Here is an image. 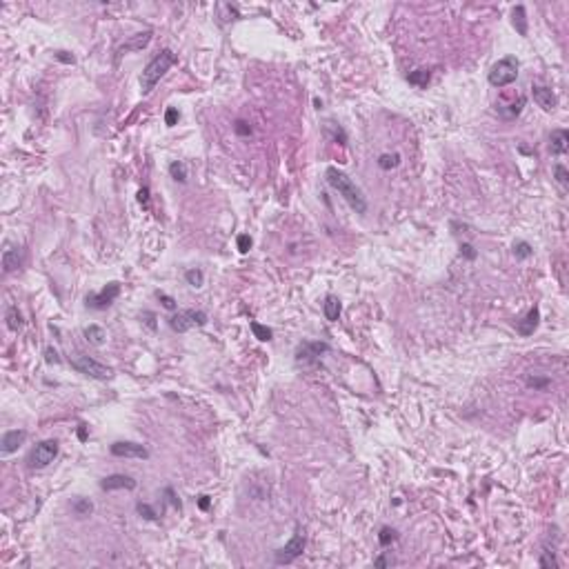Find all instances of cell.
Wrapping results in <instances>:
<instances>
[{"label": "cell", "instance_id": "1", "mask_svg": "<svg viewBox=\"0 0 569 569\" xmlns=\"http://www.w3.org/2000/svg\"><path fill=\"white\" fill-rule=\"evenodd\" d=\"M327 183L345 198V203H347L356 214H365L367 211V200H365V196H362V191L356 187V183L345 172H340V169H336V167H329L327 169Z\"/></svg>", "mask_w": 569, "mask_h": 569}, {"label": "cell", "instance_id": "2", "mask_svg": "<svg viewBox=\"0 0 569 569\" xmlns=\"http://www.w3.org/2000/svg\"><path fill=\"white\" fill-rule=\"evenodd\" d=\"M174 64H176V54L172 49H162L151 58V60L147 62V67L143 69V74H140V91H143V96H147V93L154 91V87L160 83V78L174 67Z\"/></svg>", "mask_w": 569, "mask_h": 569}, {"label": "cell", "instance_id": "3", "mask_svg": "<svg viewBox=\"0 0 569 569\" xmlns=\"http://www.w3.org/2000/svg\"><path fill=\"white\" fill-rule=\"evenodd\" d=\"M518 69H520V62L516 56H505L500 58L494 67L489 69V76H487V80H489L491 87H507L512 85L516 78H518Z\"/></svg>", "mask_w": 569, "mask_h": 569}, {"label": "cell", "instance_id": "4", "mask_svg": "<svg viewBox=\"0 0 569 569\" xmlns=\"http://www.w3.org/2000/svg\"><path fill=\"white\" fill-rule=\"evenodd\" d=\"M72 367L76 369L78 374H83V376H89V378H96V380H109L114 378V369L103 365V362H98L96 358H91V356H74L72 360Z\"/></svg>", "mask_w": 569, "mask_h": 569}, {"label": "cell", "instance_id": "5", "mask_svg": "<svg viewBox=\"0 0 569 569\" xmlns=\"http://www.w3.org/2000/svg\"><path fill=\"white\" fill-rule=\"evenodd\" d=\"M58 451H60V445H58V441H54V438L43 441V443H38L36 447L29 451L27 465L31 469H45L47 465H51V462L56 460Z\"/></svg>", "mask_w": 569, "mask_h": 569}, {"label": "cell", "instance_id": "6", "mask_svg": "<svg viewBox=\"0 0 569 569\" xmlns=\"http://www.w3.org/2000/svg\"><path fill=\"white\" fill-rule=\"evenodd\" d=\"M203 325H207V314L200 312V309H183V312H176L169 318V327L176 333H185Z\"/></svg>", "mask_w": 569, "mask_h": 569}, {"label": "cell", "instance_id": "7", "mask_svg": "<svg viewBox=\"0 0 569 569\" xmlns=\"http://www.w3.org/2000/svg\"><path fill=\"white\" fill-rule=\"evenodd\" d=\"M327 351H329V345L327 343H320V340H303L296 347V362L312 365V362H316Z\"/></svg>", "mask_w": 569, "mask_h": 569}, {"label": "cell", "instance_id": "8", "mask_svg": "<svg viewBox=\"0 0 569 569\" xmlns=\"http://www.w3.org/2000/svg\"><path fill=\"white\" fill-rule=\"evenodd\" d=\"M303 551H305V533L298 529L283 549L276 551V562H278V565H289V562H294Z\"/></svg>", "mask_w": 569, "mask_h": 569}, {"label": "cell", "instance_id": "9", "mask_svg": "<svg viewBox=\"0 0 569 569\" xmlns=\"http://www.w3.org/2000/svg\"><path fill=\"white\" fill-rule=\"evenodd\" d=\"M118 296H120V283H116V280H114V283L105 285L101 291L87 296V307H91V309H107Z\"/></svg>", "mask_w": 569, "mask_h": 569}, {"label": "cell", "instance_id": "10", "mask_svg": "<svg viewBox=\"0 0 569 569\" xmlns=\"http://www.w3.org/2000/svg\"><path fill=\"white\" fill-rule=\"evenodd\" d=\"M111 456H116V458H140V460H147L149 458V451L147 447H143V445L138 443H114L109 447Z\"/></svg>", "mask_w": 569, "mask_h": 569}, {"label": "cell", "instance_id": "11", "mask_svg": "<svg viewBox=\"0 0 569 569\" xmlns=\"http://www.w3.org/2000/svg\"><path fill=\"white\" fill-rule=\"evenodd\" d=\"M531 98L533 103L538 105L543 111H554L556 107H558V98H556V93L549 89V87L545 85H533L531 87Z\"/></svg>", "mask_w": 569, "mask_h": 569}, {"label": "cell", "instance_id": "12", "mask_svg": "<svg viewBox=\"0 0 569 569\" xmlns=\"http://www.w3.org/2000/svg\"><path fill=\"white\" fill-rule=\"evenodd\" d=\"M136 480H133L131 476H125V474H111V476H107V478H103V483H101V489H105V491H114V489H127V491H131V489H136Z\"/></svg>", "mask_w": 569, "mask_h": 569}, {"label": "cell", "instance_id": "13", "mask_svg": "<svg viewBox=\"0 0 569 569\" xmlns=\"http://www.w3.org/2000/svg\"><path fill=\"white\" fill-rule=\"evenodd\" d=\"M25 438H27V431H25V429H11V431H7V433L3 436V445H0V451H3V456L14 454V451L18 449L22 443H25Z\"/></svg>", "mask_w": 569, "mask_h": 569}, {"label": "cell", "instance_id": "14", "mask_svg": "<svg viewBox=\"0 0 569 569\" xmlns=\"http://www.w3.org/2000/svg\"><path fill=\"white\" fill-rule=\"evenodd\" d=\"M538 322H541V309H538V307H531L529 312H527L525 318L520 320L518 325H516V331H518L520 336H531V333L536 331Z\"/></svg>", "mask_w": 569, "mask_h": 569}, {"label": "cell", "instance_id": "15", "mask_svg": "<svg viewBox=\"0 0 569 569\" xmlns=\"http://www.w3.org/2000/svg\"><path fill=\"white\" fill-rule=\"evenodd\" d=\"M569 147V131L567 129H554L549 136V151L554 156H562Z\"/></svg>", "mask_w": 569, "mask_h": 569}, {"label": "cell", "instance_id": "16", "mask_svg": "<svg viewBox=\"0 0 569 569\" xmlns=\"http://www.w3.org/2000/svg\"><path fill=\"white\" fill-rule=\"evenodd\" d=\"M20 249L18 247H7L3 254V272L5 274H11L20 267Z\"/></svg>", "mask_w": 569, "mask_h": 569}, {"label": "cell", "instance_id": "17", "mask_svg": "<svg viewBox=\"0 0 569 569\" xmlns=\"http://www.w3.org/2000/svg\"><path fill=\"white\" fill-rule=\"evenodd\" d=\"M322 314H325V318L331 320V322H336L340 318V314H343V305H340V300L336 296L329 294L325 298V303H322Z\"/></svg>", "mask_w": 569, "mask_h": 569}, {"label": "cell", "instance_id": "18", "mask_svg": "<svg viewBox=\"0 0 569 569\" xmlns=\"http://www.w3.org/2000/svg\"><path fill=\"white\" fill-rule=\"evenodd\" d=\"M85 338H87V343L101 347V345H105V340H107V333H105L101 325H89V327H85Z\"/></svg>", "mask_w": 569, "mask_h": 569}, {"label": "cell", "instance_id": "19", "mask_svg": "<svg viewBox=\"0 0 569 569\" xmlns=\"http://www.w3.org/2000/svg\"><path fill=\"white\" fill-rule=\"evenodd\" d=\"M512 22H514L516 31H518L520 36H527V14H525L523 5H518V7L512 9Z\"/></svg>", "mask_w": 569, "mask_h": 569}, {"label": "cell", "instance_id": "20", "mask_svg": "<svg viewBox=\"0 0 569 569\" xmlns=\"http://www.w3.org/2000/svg\"><path fill=\"white\" fill-rule=\"evenodd\" d=\"M151 40V31H145V34H138L136 38L131 40V43H125L120 47V51H136V49H143L145 45H147Z\"/></svg>", "mask_w": 569, "mask_h": 569}, {"label": "cell", "instance_id": "21", "mask_svg": "<svg viewBox=\"0 0 569 569\" xmlns=\"http://www.w3.org/2000/svg\"><path fill=\"white\" fill-rule=\"evenodd\" d=\"M72 512L76 516H89L93 512V505L89 498H76V500L72 503Z\"/></svg>", "mask_w": 569, "mask_h": 569}, {"label": "cell", "instance_id": "22", "mask_svg": "<svg viewBox=\"0 0 569 569\" xmlns=\"http://www.w3.org/2000/svg\"><path fill=\"white\" fill-rule=\"evenodd\" d=\"M429 78H431L429 69H416V72H412V74L407 76V80H409L412 85H416V87H427Z\"/></svg>", "mask_w": 569, "mask_h": 569}, {"label": "cell", "instance_id": "23", "mask_svg": "<svg viewBox=\"0 0 569 569\" xmlns=\"http://www.w3.org/2000/svg\"><path fill=\"white\" fill-rule=\"evenodd\" d=\"M169 174H172L174 180H178V183H187V165L180 160H174L172 165H169Z\"/></svg>", "mask_w": 569, "mask_h": 569}, {"label": "cell", "instance_id": "24", "mask_svg": "<svg viewBox=\"0 0 569 569\" xmlns=\"http://www.w3.org/2000/svg\"><path fill=\"white\" fill-rule=\"evenodd\" d=\"M249 327H251V331H254V336H256L258 340H262V343L272 340V336H274V331L269 329V327L260 325V322H256V320H251V322H249Z\"/></svg>", "mask_w": 569, "mask_h": 569}, {"label": "cell", "instance_id": "25", "mask_svg": "<svg viewBox=\"0 0 569 569\" xmlns=\"http://www.w3.org/2000/svg\"><path fill=\"white\" fill-rule=\"evenodd\" d=\"M22 325H25V320H22L20 312L16 307H11L7 312V327L11 331H18V329H22Z\"/></svg>", "mask_w": 569, "mask_h": 569}, {"label": "cell", "instance_id": "26", "mask_svg": "<svg viewBox=\"0 0 569 569\" xmlns=\"http://www.w3.org/2000/svg\"><path fill=\"white\" fill-rule=\"evenodd\" d=\"M398 162H400V156L398 154H383L378 158V167L385 169V172H389V169L398 167Z\"/></svg>", "mask_w": 569, "mask_h": 569}, {"label": "cell", "instance_id": "27", "mask_svg": "<svg viewBox=\"0 0 569 569\" xmlns=\"http://www.w3.org/2000/svg\"><path fill=\"white\" fill-rule=\"evenodd\" d=\"M185 280H187V285H191V287H203L205 274L200 272V269H187V272H185Z\"/></svg>", "mask_w": 569, "mask_h": 569}, {"label": "cell", "instance_id": "28", "mask_svg": "<svg viewBox=\"0 0 569 569\" xmlns=\"http://www.w3.org/2000/svg\"><path fill=\"white\" fill-rule=\"evenodd\" d=\"M396 538H398V533H396V529H391V527H383L380 533H378V543L383 545V547H389Z\"/></svg>", "mask_w": 569, "mask_h": 569}, {"label": "cell", "instance_id": "29", "mask_svg": "<svg viewBox=\"0 0 569 569\" xmlns=\"http://www.w3.org/2000/svg\"><path fill=\"white\" fill-rule=\"evenodd\" d=\"M554 178H556V183H558L562 189H567V187H569V172H567L565 165H556L554 167Z\"/></svg>", "mask_w": 569, "mask_h": 569}, {"label": "cell", "instance_id": "30", "mask_svg": "<svg viewBox=\"0 0 569 569\" xmlns=\"http://www.w3.org/2000/svg\"><path fill=\"white\" fill-rule=\"evenodd\" d=\"M531 254H533L531 245H529V243H525V240H520V243H516V245H514V256H516V258H520V260L529 258Z\"/></svg>", "mask_w": 569, "mask_h": 569}, {"label": "cell", "instance_id": "31", "mask_svg": "<svg viewBox=\"0 0 569 569\" xmlns=\"http://www.w3.org/2000/svg\"><path fill=\"white\" fill-rule=\"evenodd\" d=\"M527 385L529 387H533V389H545V387H549L551 385V378H538V376H529L527 378Z\"/></svg>", "mask_w": 569, "mask_h": 569}, {"label": "cell", "instance_id": "32", "mask_svg": "<svg viewBox=\"0 0 569 569\" xmlns=\"http://www.w3.org/2000/svg\"><path fill=\"white\" fill-rule=\"evenodd\" d=\"M136 509H138V514L143 516V518H147V520H156V518H158V514L147 505V503H138Z\"/></svg>", "mask_w": 569, "mask_h": 569}, {"label": "cell", "instance_id": "33", "mask_svg": "<svg viewBox=\"0 0 569 569\" xmlns=\"http://www.w3.org/2000/svg\"><path fill=\"white\" fill-rule=\"evenodd\" d=\"M538 565H541V567H558V560L554 558V551H543Z\"/></svg>", "mask_w": 569, "mask_h": 569}, {"label": "cell", "instance_id": "34", "mask_svg": "<svg viewBox=\"0 0 569 569\" xmlns=\"http://www.w3.org/2000/svg\"><path fill=\"white\" fill-rule=\"evenodd\" d=\"M178 120H180L178 109H176V107H169V109L165 111V125H167V127H174V125H178Z\"/></svg>", "mask_w": 569, "mask_h": 569}, {"label": "cell", "instance_id": "35", "mask_svg": "<svg viewBox=\"0 0 569 569\" xmlns=\"http://www.w3.org/2000/svg\"><path fill=\"white\" fill-rule=\"evenodd\" d=\"M233 131H236L238 136H251V127H249V122H245V120L233 122Z\"/></svg>", "mask_w": 569, "mask_h": 569}, {"label": "cell", "instance_id": "36", "mask_svg": "<svg viewBox=\"0 0 569 569\" xmlns=\"http://www.w3.org/2000/svg\"><path fill=\"white\" fill-rule=\"evenodd\" d=\"M249 249H251V238L247 236V233H240L238 236V251L240 254H247Z\"/></svg>", "mask_w": 569, "mask_h": 569}, {"label": "cell", "instance_id": "37", "mask_svg": "<svg viewBox=\"0 0 569 569\" xmlns=\"http://www.w3.org/2000/svg\"><path fill=\"white\" fill-rule=\"evenodd\" d=\"M158 298H160V303H162V307L165 309H169V312H176V307H178V305H176V300L172 296H167V294H162V291H158Z\"/></svg>", "mask_w": 569, "mask_h": 569}, {"label": "cell", "instance_id": "38", "mask_svg": "<svg viewBox=\"0 0 569 569\" xmlns=\"http://www.w3.org/2000/svg\"><path fill=\"white\" fill-rule=\"evenodd\" d=\"M460 254L467 258V260H476V249H474V245H469V243H462L460 245Z\"/></svg>", "mask_w": 569, "mask_h": 569}, {"label": "cell", "instance_id": "39", "mask_svg": "<svg viewBox=\"0 0 569 569\" xmlns=\"http://www.w3.org/2000/svg\"><path fill=\"white\" fill-rule=\"evenodd\" d=\"M45 360L49 362V365H58V362H60V356H58V351L54 347H47L45 349Z\"/></svg>", "mask_w": 569, "mask_h": 569}, {"label": "cell", "instance_id": "40", "mask_svg": "<svg viewBox=\"0 0 569 569\" xmlns=\"http://www.w3.org/2000/svg\"><path fill=\"white\" fill-rule=\"evenodd\" d=\"M165 496H167V500L172 503V505H174V507H176V509H178V512H180V500H178V498H176V494H174V489H172V487H167V489H165Z\"/></svg>", "mask_w": 569, "mask_h": 569}, {"label": "cell", "instance_id": "41", "mask_svg": "<svg viewBox=\"0 0 569 569\" xmlns=\"http://www.w3.org/2000/svg\"><path fill=\"white\" fill-rule=\"evenodd\" d=\"M138 200H140V205H147L149 203V189H147V187H143V189L138 191Z\"/></svg>", "mask_w": 569, "mask_h": 569}, {"label": "cell", "instance_id": "42", "mask_svg": "<svg viewBox=\"0 0 569 569\" xmlns=\"http://www.w3.org/2000/svg\"><path fill=\"white\" fill-rule=\"evenodd\" d=\"M67 54V51H58V60H62V62H74V56H64Z\"/></svg>", "mask_w": 569, "mask_h": 569}, {"label": "cell", "instance_id": "43", "mask_svg": "<svg viewBox=\"0 0 569 569\" xmlns=\"http://www.w3.org/2000/svg\"><path fill=\"white\" fill-rule=\"evenodd\" d=\"M387 565H389V560H387L385 556H380V558L374 560V567H387Z\"/></svg>", "mask_w": 569, "mask_h": 569}, {"label": "cell", "instance_id": "44", "mask_svg": "<svg viewBox=\"0 0 569 569\" xmlns=\"http://www.w3.org/2000/svg\"><path fill=\"white\" fill-rule=\"evenodd\" d=\"M198 505H200V509H209V496H200Z\"/></svg>", "mask_w": 569, "mask_h": 569}]
</instances>
